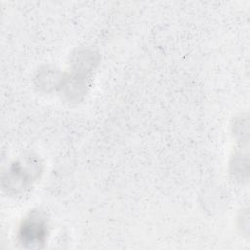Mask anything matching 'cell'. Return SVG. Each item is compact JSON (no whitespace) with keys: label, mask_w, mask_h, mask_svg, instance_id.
<instances>
[{"label":"cell","mask_w":250,"mask_h":250,"mask_svg":"<svg viewBox=\"0 0 250 250\" xmlns=\"http://www.w3.org/2000/svg\"><path fill=\"white\" fill-rule=\"evenodd\" d=\"M21 241L31 246L38 245L44 241L46 235V226L38 217H32L25 221L21 229Z\"/></svg>","instance_id":"1"}]
</instances>
